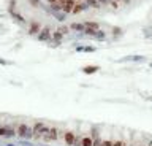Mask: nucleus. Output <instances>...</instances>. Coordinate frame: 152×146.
<instances>
[{"label":"nucleus","mask_w":152,"mask_h":146,"mask_svg":"<svg viewBox=\"0 0 152 146\" xmlns=\"http://www.w3.org/2000/svg\"><path fill=\"white\" fill-rule=\"evenodd\" d=\"M97 70V67H87V68H84V72L86 73H92V72H95Z\"/></svg>","instance_id":"obj_14"},{"label":"nucleus","mask_w":152,"mask_h":146,"mask_svg":"<svg viewBox=\"0 0 152 146\" xmlns=\"http://www.w3.org/2000/svg\"><path fill=\"white\" fill-rule=\"evenodd\" d=\"M46 140H57V129H48V135L45 136Z\"/></svg>","instance_id":"obj_6"},{"label":"nucleus","mask_w":152,"mask_h":146,"mask_svg":"<svg viewBox=\"0 0 152 146\" xmlns=\"http://www.w3.org/2000/svg\"><path fill=\"white\" fill-rule=\"evenodd\" d=\"M18 134L21 135V136H30V135L33 134V132H32L30 129H28V127H27L26 124H21V125L18 127Z\"/></svg>","instance_id":"obj_3"},{"label":"nucleus","mask_w":152,"mask_h":146,"mask_svg":"<svg viewBox=\"0 0 152 146\" xmlns=\"http://www.w3.org/2000/svg\"><path fill=\"white\" fill-rule=\"evenodd\" d=\"M14 134H16V130L11 129V127L0 125V136H13Z\"/></svg>","instance_id":"obj_2"},{"label":"nucleus","mask_w":152,"mask_h":146,"mask_svg":"<svg viewBox=\"0 0 152 146\" xmlns=\"http://www.w3.org/2000/svg\"><path fill=\"white\" fill-rule=\"evenodd\" d=\"M48 37H49V30L45 29V30H43V34H40V38H41V40H46Z\"/></svg>","instance_id":"obj_12"},{"label":"nucleus","mask_w":152,"mask_h":146,"mask_svg":"<svg viewBox=\"0 0 152 146\" xmlns=\"http://www.w3.org/2000/svg\"><path fill=\"white\" fill-rule=\"evenodd\" d=\"M83 8H84L83 3L76 2V5H75V8H73V13H79V11H83Z\"/></svg>","instance_id":"obj_10"},{"label":"nucleus","mask_w":152,"mask_h":146,"mask_svg":"<svg viewBox=\"0 0 152 146\" xmlns=\"http://www.w3.org/2000/svg\"><path fill=\"white\" fill-rule=\"evenodd\" d=\"M48 2H49L54 8H57V10H62V7H64L65 0H48Z\"/></svg>","instance_id":"obj_7"},{"label":"nucleus","mask_w":152,"mask_h":146,"mask_svg":"<svg viewBox=\"0 0 152 146\" xmlns=\"http://www.w3.org/2000/svg\"><path fill=\"white\" fill-rule=\"evenodd\" d=\"M75 141H76V136H75L73 132H66V134H65V143L68 146H73Z\"/></svg>","instance_id":"obj_5"},{"label":"nucleus","mask_w":152,"mask_h":146,"mask_svg":"<svg viewBox=\"0 0 152 146\" xmlns=\"http://www.w3.org/2000/svg\"><path fill=\"white\" fill-rule=\"evenodd\" d=\"M113 143H114V141L104 140V141H102V143H100V146H113Z\"/></svg>","instance_id":"obj_13"},{"label":"nucleus","mask_w":152,"mask_h":146,"mask_svg":"<svg viewBox=\"0 0 152 146\" xmlns=\"http://www.w3.org/2000/svg\"><path fill=\"white\" fill-rule=\"evenodd\" d=\"M75 5H76V0H65L64 7H62V11H65V13H73Z\"/></svg>","instance_id":"obj_1"},{"label":"nucleus","mask_w":152,"mask_h":146,"mask_svg":"<svg viewBox=\"0 0 152 146\" xmlns=\"http://www.w3.org/2000/svg\"><path fill=\"white\" fill-rule=\"evenodd\" d=\"M125 143H124V141H114L113 143V146H124Z\"/></svg>","instance_id":"obj_15"},{"label":"nucleus","mask_w":152,"mask_h":146,"mask_svg":"<svg viewBox=\"0 0 152 146\" xmlns=\"http://www.w3.org/2000/svg\"><path fill=\"white\" fill-rule=\"evenodd\" d=\"M81 146H94V140L90 136H83L81 138Z\"/></svg>","instance_id":"obj_8"},{"label":"nucleus","mask_w":152,"mask_h":146,"mask_svg":"<svg viewBox=\"0 0 152 146\" xmlns=\"http://www.w3.org/2000/svg\"><path fill=\"white\" fill-rule=\"evenodd\" d=\"M37 32H40V24L32 22V24H30V34H37Z\"/></svg>","instance_id":"obj_9"},{"label":"nucleus","mask_w":152,"mask_h":146,"mask_svg":"<svg viewBox=\"0 0 152 146\" xmlns=\"http://www.w3.org/2000/svg\"><path fill=\"white\" fill-rule=\"evenodd\" d=\"M84 30L87 32V34H95V32L98 30V24H95V22H86Z\"/></svg>","instance_id":"obj_4"},{"label":"nucleus","mask_w":152,"mask_h":146,"mask_svg":"<svg viewBox=\"0 0 152 146\" xmlns=\"http://www.w3.org/2000/svg\"><path fill=\"white\" fill-rule=\"evenodd\" d=\"M70 29H73V30H84V24H71Z\"/></svg>","instance_id":"obj_11"}]
</instances>
